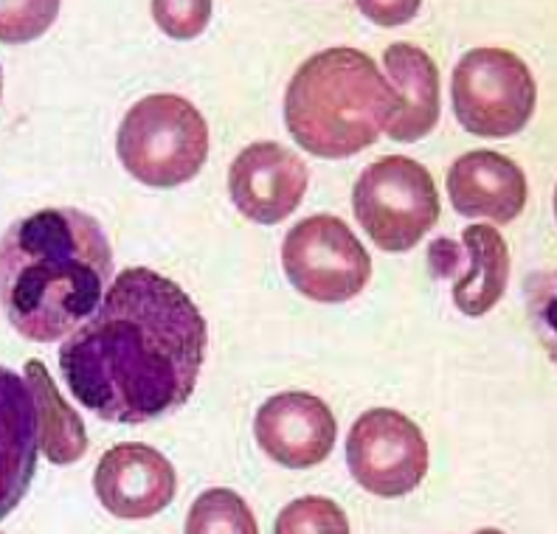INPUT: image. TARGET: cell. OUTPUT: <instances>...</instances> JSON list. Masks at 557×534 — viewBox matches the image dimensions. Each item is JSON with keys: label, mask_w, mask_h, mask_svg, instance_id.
<instances>
[{"label": "cell", "mask_w": 557, "mask_h": 534, "mask_svg": "<svg viewBox=\"0 0 557 534\" xmlns=\"http://www.w3.org/2000/svg\"><path fill=\"white\" fill-rule=\"evenodd\" d=\"M28 388L35 394L37 420H40V450L51 464H74L88 454V433L79 413L62 399L54 377L42 360H28L23 369Z\"/></svg>", "instance_id": "2e32d148"}, {"label": "cell", "mask_w": 557, "mask_h": 534, "mask_svg": "<svg viewBox=\"0 0 557 534\" xmlns=\"http://www.w3.org/2000/svg\"><path fill=\"white\" fill-rule=\"evenodd\" d=\"M113 282V248L79 209H42L0 237V307L12 330L57 344L94 315Z\"/></svg>", "instance_id": "7a4b0ae2"}, {"label": "cell", "mask_w": 557, "mask_h": 534, "mask_svg": "<svg viewBox=\"0 0 557 534\" xmlns=\"http://www.w3.org/2000/svg\"><path fill=\"white\" fill-rule=\"evenodd\" d=\"M456 122L479 138H510L530 124L537 88L530 65L507 48H473L450 82Z\"/></svg>", "instance_id": "8992f818"}, {"label": "cell", "mask_w": 557, "mask_h": 534, "mask_svg": "<svg viewBox=\"0 0 557 534\" xmlns=\"http://www.w3.org/2000/svg\"><path fill=\"white\" fill-rule=\"evenodd\" d=\"M0 534H3V532H0Z\"/></svg>", "instance_id": "603a6c76"}, {"label": "cell", "mask_w": 557, "mask_h": 534, "mask_svg": "<svg viewBox=\"0 0 557 534\" xmlns=\"http://www.w3.org/2000/svg\"><path fill=\"white\" fill-rule=\"evenodd\" d=\"M40 456V420L26 377L0 365V521L26 498Z\"/></svg>", "instance_id": "4fadbf2b"}, {"label": "cell", "mask_w": 557, "mask_h": 534, "mask_svg": "<svg viewBox=\"0 0 557 534\" xmlns=\"http://www.w3.org/2000/svg\"><path fill=\"white\" fill-rule=\"evenodd\" d=\"M273 534H349V521L335 500L324 495H307L290 500L278 512Z\"/></svg>", "instance_id": "ac0fdd59"}, {"label": "cell", "mask_w": 557, "mask_h": 534, "mask_svg": "<svg viewBox=\"0 0 557 534\" xmlns=\"http://www.w3.org/2000/svg\"><path fill=\"white\" fill-rule=\"evenodd\" d=\"M57 14L60 3H0V42L35 40Z\"/></svg>", "instance_id": "d6986e66"}, {"label": "cell", "mask_w": 557, "mask_h": 534, "mask_svg": "<svg viewBox=\"0 0 557 534\" xmlns=\"http://www.w3.org/2000/svg\"><path fill=\"white\" fill-rule=\"evenodd\" d=\"M0 96H3V71H0Z\"/></svg>", "instance_id": "7402d4cb"}, {"label": "cell", "mask_w": 557, "mask_h": 534, "mask_svg": "<svg viewBox=\"0 0 557 534\" xmlns=\"http://www.w3.org/2000/svg\"><path fill=\"white\" fill-rule=\"evenodd\" d=\"M94 489L99 504L119 521H147L175 500L177 475L161 450L124 442L99 459Z\"/></svg>", "instance_id": "9c48e42d"}, {"label": "cell", "mask_w": 557, "mask_h": 534, "mask_svg": "<svg viewBox=\"0 0 557 534\" xmlns=\"http://www.w3.org/2000/svg\"><path fill=\"white\" fill-rule=\"evenodd\" d=\"M152 14L158 17L166 35L186 40V37L200 35L209 23L211 3H156Z\"/></svg>", "instance_id": "ffe728a7"}, {"label": "cell", "mask_w": 557, "mask_h": 534, "mask_svg": "<svg viewBox=\"0 0 557 534\" xmlns=\"http://www.w3.org/2000/svg\"><path fill=\"white\" fill-rule=\"evenodd\" d=\"M206 346L209 326L189 293L150 268H127L62 338L60 372L99 420L144 425L189 402Z\"/></svg>", "instance_id": "6da1fadb"}, {"label": "cell", "mask_w": 557, "mask_h": 534, "mask_svg": "<svg viewBox=\"0 0 557 534\" xmlns=\"http://www.w3.org/2000/svg\"><path fill=\"white\" fill-rule=\"evenodd\" d=\"M429 262L436 276H454V305L470 319L487 315L510 282V248L493 225H468L459 245L436 239Z\"/></svg>", "instance_id": "8fae6325"}, {"label": "cell", "mask_w": 557, "mask_h": 534, "mask_svg": "<svg viewBox=\"0 0 557 534\" xmlns=\"http://www.w3.org/2000/svg\"><path fill=\"white\" fill-rule=\"evenodd\" d=\"M358 223L386 253H406L440 223V191L422 163L388 156L369 163L352 189Z\"/></svg>", "instance_id": "5b68a950"}, {"label": "cell", "mask_w": 557, "mask_h": 534, "mask_svg": "<svg viewBox=\"0 0 557 534\" xmlns=\"http://www.w3.org/2000/svg\"><path fill=\"white\" fill-rule=\"evenodd\" d=\"M259 447L287 470H310L333 454L338 425L324 399L285 392L262 402L253 420Z\"/></svg>", "instance_id": "7c38bea8"}, {"label": "cell", "mask_w": 557, "mask_h": 534, "mask_svg": "<svg viewBox=\"0 0 557 534\" xmlns=\"http://www.w3.org/2000/svg\"><path fill=\"white\" fill-rule=\"evenodd\" d=\"M116 152L138 183L156 189L184 186L209 158V124L184 96H147L122 119Z\"/></svg>", "instance_id": "277c9868"}, {"label": "cell", "mask_w": 557, "mask_h": 534, "mask_svg": "<svg viewBox=\"0 0 557 534\" xmlns=\"http://www.w3.org/2000/svg\"><path fill=\"white\" fill-rule=\"evenodd\" d=\"M305 161L276 141H257L234 158L228 191L243 216L259 225H276L299 209L307 195Z\"/></svg>", "instance_id": "30bf717a"}, {"label": "cell", "mask_w": 557, "mask_h": 534, "mask_svg": "<svg viewBox=\"0 0 557 534\" xmlns=\"http://www.w3.org/2000/svg\"><path fill=\"white\" fill-rule=\"evenodd\" d=\"M448 197L462 216L507 225L527 206V175L510 156L473 149L448 170Z\"/></svg>", "instance_id": "5bb4252c"}, {"label": "cell", "mask_w": 557, "mask_h": 534, "mask_svg": "<svg viewBox=\"0 0 557 534\" xmlns=\"http://www.w3.org/2000/svg\"><path fill=\"white\" fill-rule=\"evenodd\" d=\"M352 479L377 498L414 493L429 473V442L420 425L392 408L360 413L347 436Z\"/></svg>", "instance_id": "ba28073f"}, {"label": "cell", "mask_w": 557, "mask_h": 534, "mask_svg": "<svg viewBox=\"0 0 557 534\" xmlns=\"http://www.w3.org/2000/svg\"><path fill=\"white\" fill-rule=\"evenodd\" d=\"M397 108L400 96L372 57L358 48H326L293 74L285 124L310 156L344 161L372 147Z\"/></svg>", "instance_id": "3957f363"}, {"label": "cell", "mask_w": 557, "mask_h": 534, "mask_svg": "<svg viewBox=\"0 0 557 534\" xmlns=\"http://www.w3.org/2000/svg\"><path fill=\"white\" fill-rule=\"evenodd\" d=\"M388 85L400 96V108L386 124L392 141L414 144L440 122V71L422 48L395 42L383 51Z\"/></svg>", "instance_id": "9a60e30c"}, {"label": "cell", "mask_w": 557, "mask_h": 534, "mask_svg": "<svg viewBox=\"0 0 557 534\" xmlns=\"http://www.w3.org/2000/svg\"><path fill=\"white\" fill-rule=\"evenodd\" d=\"M476 534H504V532H502V529H479Z\"/></svg>", "instance_id": "44dd1931"}, {"label": "cell", "mask_w": 557, "mask_h": 534, "mask_svg": "<svg viewBox=\"0 0 557 534\" xmlns=\"http://www.w3.org/2000/svg\"><path fill=\"white\" fill-rule=\"evenodd\" d=\"M184 534H259V526L245 498L234 489L214 487L191 504Z\"/></svg>", "instance_id": "e0dca14e"}, {"label": "cell", "mask_w": 557, "mask_h": 534, "mask_svg": "<svg viewBox=\"0 0 557 534\" xmlns=\"http://www.w3.org/2000/svg\"><path fill=\"white\" fill-rule=\"evenodd\" d=\"M282 268L301 296L344 305L367 287L372 257L341 216L315 214L287 231Z\"/></svg>", "instance_id": "52a82bcc"}]
</instances>
